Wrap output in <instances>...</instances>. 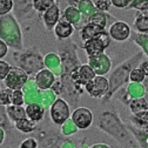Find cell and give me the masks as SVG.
Listing matches in <instances>:
<instances>
[{
	"label": "cell",
	"instance_id": "1",
	"mask_svg": "<svg viewBox=\"0 0 148 148\" xmlns=\"http://www.w3.org/2000/svg\"><path fill=\"white\" fill-rule=\"evenodd\" d=\"M108 44H109V34L102 32L98 36H95V38L86 41L84 47H85L89 58H95L103 53V51L108 46Z\"/></svg>",
	"mask_w": 148,
	"mask_h": 148
},
{
	"label": "cell",
	"instance_id": "2",
	"mask_svg": "<svg viewBox=\"0 0 148 148\" xmlns=\"http://www.w3.org/2000/svg\"><path fill=\"white\" fill-rule=\"evenodd\" d=\"M27 81V74L18 67H12L7 78L5 79L6 87L12 90H20Z\"/></svg>",
	"mask_w": 148,
	"mask_h": 148
},
{
	"label": "cell",
	"instance_id": "3",
	"mask_svg": "<svg viewBox=\"0 0 148 148\" xmlns=\"http://www.w3.org/2000/svg\"><path fill=\"white\" fill-rule=\"evenodd\" d=\"M69 116L68 105L62 100L58 99L51 107V118L57 125H62Z\"/></svg>",
	"mask_w": 148,
	"mask_h": 148
},
{
	"label": "cell",
	"instance_id": "4",
	"mask_svg": "<svg viewBox=\"0 0 148 148\" xmlns=\"http://www.w3.org/2000/svg\"><path fill=\"white\" fill-rule=\"evenodd\" d=\"M108 87H109L108 80L106 78L99 75V77H95L90 82H88L86 85V90L89 95L94 97V98H99L107 93Z\"/></svg>",
	"mask_w": 148,
	"mask_h": 148
},
{
	"label": "cell",
	"instance_id": "5",
	"mask_svg": "<svg viewBox=\"0 0 148 148\" xmlns=\"http://www.w3.org/2000/svg\"><path fill=\"white\" fill-rule=\"evenodd\" d=\"M72 121L78 128L86 129L92 125L93 121V113L86 107H79L73 112Z\"/></svg>",
	"mask_w": 148,
	"mask_h": 148
},
{
	"label": "cell",
	"instance_id": "6",
	"mask_svg": "<svg viewBox=\"0 0 148 148\" xmlns=\"http://www.w3.org/2000/svg\"><path fill=\"white\" fill-rule=\"evenodd\" d=\"M95 73L97 72L92 68L90 66L82 65L78 69H75V72L72 74V80L74 82L79 84V85H85L86 86L88 82H90L92 80L97 77Z\"/></svg>",
	"mask_w": 148,
	"mask_h": 148
},
{
	"label": "cell",
	"instance_id": "7",
	"mask_svg": "<svg viewBox=\"0 0 148 148\" xmlns=\"http://www.w3.org/2000/svg\"><path fill=\"white\" fill-rule=\"evenodd\" d=\"M108 34L110 38H113L114 40L123 41L128 38L129 34H131V28L123 21H116L110 26Z\"/></svg>",
	"mask_w": 148,
	"mask_h": 148
},
{
	"label": "cell",
	"instance_id": "8",
	"mask_svg": "<svg viewBox=\"0 0 148 148\" xmlns=\"http://www.w3.org/2000/svg\"><path fill=\"white\" fill-rule=\"evenodd\" d=\"M103 28L102 26L98 25V24H94V23H88L87 25L84 26V28L81 29L80 32V36L81 39L85 40V41H88L90 39L95 38V36H98L100 33L103 32Z\"/></svg>",
	"mask_w": 148,
	"mask_h": 148
},
{
	"label": "cell",
	"instance_id": "9",
	"mask_svg": "<svg viewBox=\"0 0 148 148\" xmlns=\"http://www.w3.org/2000/svg\"><path fill=\"white\" fill-rule=\"evenodd\" d=\"M73 31H74L73 25H72L69 21L64 20V19L59 20V23L55 25V27H54V33H55V35H57L58 38H60V39H66V38H68V36L73 33Z\"/></svg>",
	"mask_w": 148,
	"mask_h": 148
},
{
	"label": "cell",
	"instance_id": "10",
	"mask_svg": "<svg viewBox=\"0 0 148 148\" xmlns=\"http://www.w3.org/2000/svg\"><path fill=\"white\" fill-rule=\"evenodd\" d=\"M44 21L48 29H53V27L59 23V8L57 5L52 6L44 13Z\"/></svg>",
	"mask_w": 148,
	"mask_h": 148
},
{
	"label": "cell",
	"instance_id": "11",
	"mask_svg": "<svg viewBox=\"0 0 148 148\" xmlns=\"http://www.w3.org/2000/svg\"><path fill=\"white\" fill-rule=\"evenodd\" d=\"M44 108L38 103H29L26 107V116L33 122L40 121L44 118Z\"/></svg>",
	"mask_w": 148,
	"mask_h": 148
},
{
	"label": "cell",
	"instance_id": "12",
	"mask_svg": "<svg viewBox=\"0 0 148 148\" xmlns=\"http://www.w3.org/2000/svg\"><path fill=\"white\" fill-rule=\"evenodd\" d=\"M53 81H54V77L47 69L41 71L38 75H36V84H38V86L40 88H42V89H46V88L51 87Z\"/></svg>",
	"mask_w": 148,
	"mask_h": 148
},
{
	"label": "cell",
	"instance_id": "13",
	"mask_svg": "<svg viewBox=\"0 0 148 148\" xmlns=\"http://www.w3.org/2000/svg\"><path fill=\"white\" fill-rule=\"evenodd\" d=\"M6 110H7L8 116L12 120H14L15 122L27 118L26 116V109H24L23 107H19V106H8Z\"/></svg>",
	"mask_w": 148,
	"mask_h": 148
},
{
	"label": "cell",
	"instance_id": "14",
	"mask_svg": "<svg viewBox=\"0 0 148 148\" xmlns=\"http://www.w3.org/2000/svg\"><path fill=\"white\" fill-rule=\"evenodd\" d=\"M33 7L38 12H46L52 6H54V0H32Z\"/></svg>",
	"mask_w": 148,
	"mask_h": 148
},
{
	"label": "cell",
	"instance_id": "15",
	"mask_svg": "<svg viewBox=\"0 0 148 148\" xmlns=\"http://www.w3.org/2000/svg\"><path fill=\"white\" fill-rule=\"evenodd\" d=\"M15 126L21 132H31V131H33L34 127H35V122L31 121L28 118H25L23 120L16 121L15 122Z\"/></svg>",
	"mask_w": 148,
	"mask_h": 148
},
{
	"label": "cell",
	"instance_id": "16",
	"mask_svg": "<svg viewBox=\"0 0 148 148\" xmlns=\"http://www.w3.org/2000/svg\"><path fill=\"white\" fill-rule=\"evenodd\" d=\"M135 28L140 32H148V16L141 15L135 20Z\"/></svg>",
	"mask_w": 148,
	"mask_h": 148
},
{
	"label": "cell",
	"instance_id": "17",
	"mask_svg": "<svg viewBox=\"0 0 148 148\" xmlns=\"http://www.w3.org/2000/svg\"><path fill=\"white\" fill-rule=\"evenodd\" d=\"M145 75L146 74H145V72L142 69L134 68L131 72V74H129V79H131V81H134V82H141V81H143Z\"/></svg>",
	"mask_w": 148,
	"mask_h": 148
},
{
	"label": "cell",
	"instance_id": "18",
	"mask_svg": "<svg viewBox=\"0 0 148 148\" xmlns=\"http://www.w3.org/2000/svg\"><path fill=\"white\" fill-rule=\"evenodd\" d=\"M24 93L21 90H13L12 93V103L13 106H19L21 107L24 103Z\"/></svg>",
	"mask_w": 148,
	"mask_h": 148
},
{
	"label": "cell",
	"instance_id": "19",
	"mask_svg": "<svg viewBox=\"0 0 148 148\" xmlns=\"http://www.w3.org/2000/svg\"><path fill=\"white\" fill-rule=\"evenodd\" d=\"M12 93H13V90L7 88L5 89L1 94H0V103L1 105H8L12 102Z\"/></svg>",
	"mask_w": 148,
	"mask_h": 148
},
{
	"label": "cell",
	"instance_id": "20",
	"mask_svg": "<svg viewBox=\"0 0 148 148\" xmlns=\"http://www.w3.org/2000/svg\"><path fill=\"white\" fill-rule=\"evenodd\" d=\"M13 7L12 0H0V15L8 13Z\"/></svg>",
	"mask_w": 148,
	"mask_h": 148
},
{
	"label": "cell",
	"instance_id": "21",
	"mask_svg": "<svg viewBox=\"0 0 148 148\" xmlns=\"http://www.w3.org/2000/svg\"><path fill=\"white\" fill-rule=\"evenodd\" d=\"M11 68H12V67H11L6 61L0 60V80H5V79L7 78Z\"/></svg>",
	"mask_w": 148,
	"mask_h": 148
},
{
	"label": "cell",
	"instance_id": "22",
	"mask_svg": "<svg viewBox=\"0 0 148 148\" xmlns=\"http://www.w3.org/2000/svg\"><path fill=\"white\" fill-rule=\"evenodd\" d=\"M136 119H139V122L143 126L148 127V112H141V113H136Z\"/></svg>",
	"mask_w": 148,
	"mask_h": 148
},
{
	"label": "cell",
	"instance_id": "23",
	"mask_svg": "<svg viewBox=\"0 0 148 148\" xmlns=\"http://www.w3.org/2000/svg\"><path fill=\"white\" fill-rule=\"evenodd\" d=\"M20 148H36V142L33 139H28L21 143Z\"/></svg>",
	"mask_w": 148,
	"mask_h": 148
},
{
	"label": "cell",
	"instance_id": "24",
	"mask_svg": "<svg viewBox=\"0 0 148 148\" xmlns=\"http://www.w3.org/2000/svg\"><path fill=\"white\" fill-rule=\"evenodd\" d=\"M129 3V0H112V4L115 7H125Z\"/></svg>",
	"mask_w": 148,
	"mask_h": 148
},
{
	"label": "cell",
	"instance_id": "25",
	"mask_svg": "<svg viewBox=\"0 0 148 148\" xmlns=\"http://www.w3.org/2000/svg\"><path fill=\"white\" fill-rule=\"evenodd\" d=\"M6 54H7V46L3 40H0V58L5 57Z\"/></svg>",
	"mask_w": 148,
	"mask_h": 148
},
{
	"label": "cell",
	"instance_id": "26",
	"mask_svg": "<svg viewBox=\"0 0 148 148\" xmlns=\"http://www.w3.org/2000/svg\"><path fill=\"white\" fill-rule=\"evenodd\" d=\"M107 6H109V5L107 3H105L103 0H99V1H97V7L100 8V10H107L108 8Z\"/></svg>",
	"mask_w": 148,
	"mask_h": 148
}]
</instances>
